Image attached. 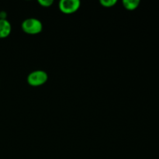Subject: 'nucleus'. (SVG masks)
<instances>
[{
	"instance_id": "nucleus-6",
	"label": "nucleus",
	"mask_w": 159,
	"mask_h": 159,
	"mask_svg": "<svg viewBox=\"0 0 159 159\" xmlns=\"http://www.w3.org/2000/svg\"><path fill=\"white\" fill-rule=\"evenodd\" d=\"M99 2L103 7L110 8L114 6L117 3V1L116 0H101Z\"/></svg>"
},
{
	"instance_id": "nucleus-7",
	"label": "nucleus",
	"mask_w": 159,
	"mask_h": 159,
	"mask_svg": "<svg viewBox=\"0 0 159 159\" xmlns=\"http://www.w3.org/2000/svg\"><path fill=\"white\" fill-rule=\"evenodd\" d=\"M54 2L52 0H39L38 3L43 7H50Z\"/></svg>"
},
{
	"instance_id": "nucleus-3",
	"label": "nucleus",
	"mask_w": 159,
	"mask_h": 159,
	"mask_svg": "<svg viewBox=\"0 0 159 159\" xmlns=\"http://www.w3.org/2000/svg\"><path fill=\"white\" fill-rule=\"evenodd\" d=\"M81 2L79 0H61L59 9L65 14H72L80 8Z\"/></svg>"
},
{
	"instance_id": "nucleus-1",
	"label": "nucleus",
	"mask_w": 159,
	"mask_h": 159,
	"mask_svg": "<svg viewBox=\"0 0 159 159\" xmlns=\"http://www.w3.org/2000/svg\"><path fill=\"white\" fill-rule=\"evenodd\" d=\"M24 33L30 35L38 34L43 30V23L40 20L36 18H28L23 20L21 25Z\"/></svg>"
},
{
	"instance_id": "nucleus-2",
	"label": "nucleus",
	"mask_w": 159,
	"mask_h": 159,
	"mask_svg": "<svg viewBox=\"0 0 159 159\" xmlns=\"http://www.w3.org/2000/svg\"><path fill=\"white\" fill-rule=\"evenodd\" d=\"M27 82L32 86H40L43 85L48 80V75L43 70H36L30 73L27 76Z\"/></svg>"
},
{
	"instance_id": "nucleus-5",
	"label": "nucleus",
	"mask_w": 159,
	"mask_h": 159,
	"mask_svg": "<svg viewBox=\"0 0 159 159\" xmlns=\"http://www.w3.org/2000/svg\"><path fill=\"white\" fill-rule=\"evenodd\" d=\"M123 6L127 10H134L139 6V0H124L122 2Z\"/></svg>"
},
{
	"instance_id": "nucleus-4",
	"label": "nucleus",
	"mask_w": 159,
	"mask_h": 159,
	"mask_svg": "<svg viewBox=\"0 0 159 159\" xmlns=\"http://www.w3.org/2000/svg\"><path fill=\"white\" fill-rule=\"evenodd\" d=\"M12 31V26L8 20H0V39L6 38Z\"/></svg>"
},
{
	"instance_id": "nucleus-8",
	"label": "nucleus",
	"mask_w": 159,
	"mask_h": 159,
	"mask_svg": "<svg viewBox=\"0 0 159 159\" xmlns=\"http://www.w3.org/2000/svg\"><path fill=\"white\" fill-rule=\"evenodd\" d=\"M7 13L5 11L0 12V20H7Z\"/></svg>"
}]
</instances>
